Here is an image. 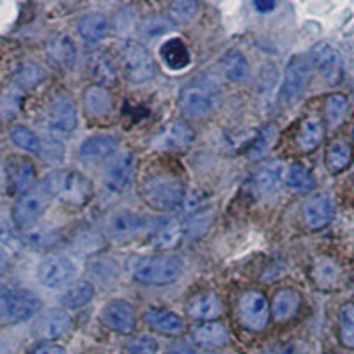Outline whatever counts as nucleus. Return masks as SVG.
<instances>
[{
    "label": "nucleus",
    "instance_id": "nucleus-35",
    "mask_svg": "<svg viewBox=\"0 0 354 354\" xmlns=\"http://www.w3.org/2000/svg\"><path fill=\"white\" fill-rule=\"evenodd\" d=\"M94 294H96V290H94L93 283L85 282V280H78V282L69 286L62 292L61 303L66 308H82V306L93 301Z\"/></svg>",
    "mask_w": 354,
    "mask_h": 354
},
{
    "label": "nucleus",
    "instance_id": "nucleus-24",
    "mask_svg": "<svg viewBox=\"0 0 354 354\" xmlns=\"http://www.w3.org/2000/svg\"><path fill=\"white\" fill-rule=\"evenodd\" d=\"M145 322L158 333L169 335V337H177L185 331L183 319L174 314L172 310L160 308V306H153L145 312Z\"/></svg>",
    "mask_w": 354,
    "mask_h": 354
},
{
    "label": "nucleus",
    "instance_id": "nucleus-16",
    "mask_svg": "<svg viewBox=\"0 0 354 354\" xmlns=\"http://www.w3.org/2000/svg\"><path fill=\"white\" fill-rule=\"evenodd\" d=\"M101 322L110 330L117 333L128 335L135 331L137 328V317H135V310L124 299H112L101 308L100 314Z\"/></svg>",
    "mask_w": 354,
    "mask_h": 354
},
{
    "label": "nucleus",
    "instance_id": "nucleus-36",
    "mask_svg": "<svg viewBox=\"0 0 354 354\" xmlns=\"http://www.w3.org/2000/svg\"><path fill=\"white\" fill-rule=\"evenodd\" d=\"M174 28H176V24L170 20V17H165V15H151V17L144 18L140 21V25H138V34H140L142 39L154 41L158 37L172 32Z\"/></svg>",
    "mask_w": 354,
    "mask_h": 354
},
{
    "label": "nucleus",
    "instance_id": "nucleus-39",
    "mask_svg": "<svg viewBox=\"0 0 354 354\" xmlns=\"http://www.w3.org/2000/svg\"><path fill=\"white\" fill-rule=\"evenodd\" d=\"M9 138H11L12 145H17L18 149L25 151L30 154H41L43 149V138H39L32 129L25 128V126H15L9 131Z\"/></svg>",
    "mask_w": 354,
    "mask_h": 354
},
{
    "label": "nucleus",
    "instance_id": "nucleus-34",
    "mask_svg": "<svg viewBox=\"0 0 354 354\" xmlns=\"http://www.w3.org/2000/svg\"><path fill=\"white\" fill-rule=\"evenodd\" d=\"M84 106L93 117H106L113 109V101L106 87L91 85L84 94Z\"/></svg>",
    "mask_w": 354,
    "mask_h": 354
},
{
    "label": "nucleus",
    "instance_id": "nucleus-10",
    "mask_svg": "<svg viewBox=\"0 0 354 354\" xmlns=\"http://www.w3.org/2000/svg\"><path fill=\"white\" fill-rule=\"evenodd\" d=\"M44 126L53 137L71 135L78 126V112L75 103L69 97H55L44 113Z\"/></svg>",
    "mask_w": 354,
    "mask_h": 354
},
{
    "label": "nucleus",
    "instance_id": "nucleus-3",
    "mask_svg": "<svg viewBox=\"0 0 354 354\" xmlns=\"http://www.w3.org/2000/svg\"><path fill=\"white\" fill-rule=\"evenodd\" d=\"M52 197L75 207H84L93 198V183L78 170L59 169L46 176L43 183Z\"/></svg>",
    "mask_w": 354,
    "mask_h": 354
},
{
    "label": "nucleus",
    "instance_id": "nucleus-33",
    "mask_svg": "<svg viewBox=\"0 0 354 354\" xmlns=\"http://www.w3.org/2000/svg\"><path fill=\"white\" fill-rule=\"evenodd\" d=\"M221 73L225 75V78H229L230 82H246L252 75V69H250L248 59L245 57V53L241 50H229L225 55L221 57L220 61Z\"/></svg>",
    "mask_w": 354,
    "mask_h": 354
},
{
    "label": "nucleus",
    "instance_id": "nucleus-25",
    "mask_svg": "<svg viewBox=\"0 0 354 354\" xmlns=\"http://www.w3.org/2000/svg\"><path fill=\"white\" fill-rule=\"evenodd\" d=\"M158 53H160L161 62L170 71H183L192 62V53H189L185 41L179 39V37H170V39H167L160 46Z\"/></svg>",
    "mask_w": 354,
    "mask_h": 354
},
{
    "label": "nucleus",
    "instance_id": "nucleus-18",
    "mask_svg": "<svg viewBox=\"0 0 354 354\" xmlns=\"http://www.w3.org/2000/svg\"><path fill=\"white\" fill-rule=\"evenodd\" d=\"M310 278L317 289L335 290L342 282V268L328 255H317L310 266Z\"/></svg>",
    "mask_w": 354,
    "mask_h": 354
},
{
    "label": "nucleus",
    "instance_id": "nucleus-32",
    "mask_svg": "<svg viewBox=\"0 0 354 354\" xmlns=\"http://www.w3.org/2000/svg\"><path fill=\"white\" fill-rule=\"evenodd\" d=\"M87 68L91 77L97 82V85H113L117 84V69L113 61L106 52H93L88 55Z\"/></svg>",
    "mask_w": 354,
    "mask_h": 354
},
{
    "label": "nucleus",
    "instance_id": "nucleus-40",
    "mask_svg": "<svg viewBox=\"0 0 354 354\" xmlns=\"http://www.w3.org/2000/svg\"><path fill=\"white\" fill-rule=\"evenodd\" d=\"M278 129L274 122H270V124H266L264 128L259 131L257 138L252 142L248 149V158L250 160H259V158L266 156V154L270 153L271 147H273L274 140H277Z\"/></svg>",
    "mask_w": 354,
    "mask_h": 354
},
{
    "label": "nucleus",
    "instance_id": "nucleus-14",
    "mask_svg": "<svg viewBox=\"0 0 354 354\" xmlns=\"http://www.w3.org/2000/svg\"><path fill=\"white\" fill-rule=\"evenodd\" d=\"M135 177V156L133 153H119L110 160L105 170V185L112 194H124L131 188Z\"/></svg>",
    "mask_w": 354,
    "mask_h": 354
},
{
    "label": "nucleus",
    "instance_id": "nucleus-8",
    "mask_svg": "<svg viewBox=\"0 0 354 354\" xmlns=\"http://www.w3.org/2000/svg\"><path fill=\"white\" fill-rule=\"evenodd\" d=\"M312 77V59L305 55H292L287 62L286 80L282 85V103L290 106L294 105L308 87Z\"/></svg>",
    "mask_w": 354,
    "mask_h": 354
},
{
    "label": "nucleus",
    "instance_id": "nucleus-47",
    "mask_svg": "<svg viewBox=\"0 0 354 354\" xmlns=\"http://www.w3.org/2000/svg\"><path fill=\"white\" fill-rule=\"evenodd\" d=\"M73 246H75V250L80 255H93L103 248V238H101V234H97L96 230H82L80 234H77V238L73 241Z\"/></svg>",
    "mask_w": 354,
    "mask_h": 354
},
{
    "label": "nucleus",
    "instance_id": "nucleus-43",
    "mask_svg": "<svg viewBox=\"0 0 354 354\" xmlns=\"http://www.w3.org/2000/svg\"><path fill=\"white\" fill-rule=\"evenodd\" d=\"M61 236H59V230H55L53 227L43 225V227H30V230L25 236V241L27 245L34 246V248H52L59 243Z\"/></svg>",
    "mask_w": 354,
    "mask_h": 354
},
{
    "label": "nucleus",
    "instance_id": "nucleus-22",
    "mask_svg": "<svg viewBox=\"0 0 354 354\" xmlns=\"http://www.w3.org/2000/svg\"><path fill=\"white\" fill-rule=\"evenodd\" d=\"M46 55L52 66L62 71H71L77 64V46L66 34H57L46 43Z\"/></svg>",
    "mask_w": 354,
    "mask_h": 354
},
{
    "label": "nucleus",
    "instance_id": "nucleus-51",
    "mask_svg": "<svg viewBox=\"0 0 354 354\" xmlns=\"http://www.w3.org/2000/svg\"><path fill=\"white\" fill-rule=\"evenodd\" d=\"M261 354H301V351L294 342H277L264 347Z\"/></svg>",
    "mask_w": 354,
    "mask_h": 354
},
{
    "label": "nucleus",
    "instance_id": "nucleus-19",
    "mask_svg": "<svg viewBox=\"0 0 354 354\" xmlns=\"http://www.w3.org/2000/svg\"><path fill=\"white\" fill-rule=\"evenodd\" d=\"M117 147H119V142L113 135L101 133V135H93L84 140L78 154L82 160L88 161V163H101L105 160H112L117 154Z\"/></svg>",
    "mask_w": 354,
    "mask_h": 354
},
{
    "label": "nucleus",
    "instance_id": "nucleus-13",
    "mask_svg": "<svg viewBox=\"0 0 354 354\" xmlns=\"http://www.w3.org/2000/svg\"><path fill=\"white\" fill-rule=\"evenodd\" d=\"M36 167L28 158L9 156L4 161V181L9 194H25L32 188Z\"/></svg>",
    "mask_w": 354,
    "mask_h": 354
},
{
    "label": "nucleus",
    "instance_id": "nucleus-26",
    "mask_svg": "<svg viewBox=\"0 0 354 354\" xmlns=\"http://www.w3.org/2000/svg\"><path fill=\"white\" fill-rule=\"evenodd\" d=\"M147 227V220L131 211L113 214L109 221V230L115 239H129Z\"/></svg>",
    "mask_w": 354,
    "mask_h": 354
},
{
    "label": "nucleus",
    "instance_id": "nucleus-4",
    "mask_svg": "<svg viewBox=\"0 0 354 354\" xmlns=\"http://www.w3.org/2000/svg\"><path fill=\"white\" fill-rule=\"evenodd\" d=\"M183 264L176 255H153L137 261L133 278L144 286H167L181 277Z\"/></svg>",
    "mask_w": 354,
    "mask_h": 354
},
{
    "label": "nucleus",
    "instance_id": "nucleus-15",
    "mask_svg": "<svg viewBox=\"0 0 354 354\" xmlns=\"http://www.w3.org/2000/svg\"><path fill=\"white\" fill-rule=\"evenodd\" d=\"M194 142V128L181 119H174L158 133L154 138V147L160 151H186Z\"/></svg>",
    "mask_w": 354,
    "mask_h": 354
},
{
    "label": "nucleus",
    "instance_id": "nucleus-54",
    "mask_svg": "<svg viewBox=\"0 0 354 354\" xmlns=\"http://www.w3.org/2000/svg\"><path fill=\"white\" fill-rule=\"evenodd\" d=\"M274 8V2H262V0H255L254 9L259 12H270Z\"/></svg>",
    "mask_w": 354,
    "mask_h": 354
},
{
    "label": "nucleus",
    "instance_id": "nucleus-50",
    "mask_svg": "<svg viewBox=\"0 0 354 354\" xmlns=\"http://www.w3.org/2000/svg\"><path fill=\"white\" fill-rule=\"evenodd\" d=\"M158 351H160V344L151 335H142L137 340H133L129 346L131 354H158Z\"/></svg>",
    "mask_w": 354,
    "mask_h": 354
},
{
    "label": "nucleus",
    "instance_id": "nucleus-27",
    "mask_svg": "<svg viewBox=\"0 0 354 354\" xmlns=\"http://www.w3.org/2000/svg\"><path fill=\"white\" fill-rule=\"evenodd\" d=\"M299 306H301V294L286 287L274 292L273 301H271V315L274 321L286 322L298 314Z\"/></svg>",
    "mask_w": 354,
    "mask_h": 354
},
{
    "label": "nucleus",
    "instance_id": "nucleus-28",
    "mask_svg": "<svg viewBox=\"0 0 354 354\" xmlns=\"http://www.w3.org/2000/svg\"><path fill=\"white\" fill-rule=\"evenodd\" d=\"M183 223H179L177 220H158L154 223L153 230H151V243L153 246L161 250H170L176 248L183 239Z\"/></svg>",
    "mask_w": 354,
    "mask_h": 354
},
{
    "label": "nucleus",
    "instance_id": "nucleus-41",
    "mask_svg": "<svg viewBox=\"0 0 354 354\" xmlns=\"http://www.w3.org/2000/svg\"><path fill=\"white\" fill-rule=\"evenodd\" d=\"M44 78L43 71L39 66L32 61H24L15 69V85L21 88H32L41 84Z\"/></svg>",
    "mask_w": 354,
    "mask_h": 354
},
{
    "label": "nucleus",
    "instance_id": "nucleus-11",
    "mask_svg": "<svg viewBox=\"0 0 354 354\" xmlns=\"http://www.w3.org/2000/svg\"><path fill=\"white\" fill-rule=\"evenodd\" d=\"M77 277V266L64 255H50L37 268V280L46 289H62Z\"/></svg>",
    "mask_w": 354,
    "mask_h": 354
},
{
    "label": "nucleus",
    "instance_id": "nucleus-21",
    "mask_svg": "<svg viewBox=\"0 0 354 354\" xmlns=\"http://www.w3.org/2000/svg\"><path fill=\"white\" fill-rule=\"evenodd\" d=\"M221 301L213 290H198L192 294L186 301V312L189 317L201 321H214L221 315Z\"/></svg>",
    "mask_w": 354,
    "mask_h": 354
},
{
    "label": "nucleus",
    "instance_id": "nucleus-53",
    "mask_svg": "<svg viewBox=\"0 0 354 354\" xmlns=\"http://www.w3.org/2000/svg\"><path fill=\"white\" fill-rule=\"evenodd\" d=\"M169 354H195V351L189 346H186V344H174L170 347Z\"/></svg>",
    "mask_w": 354,
    "mask_h": 354
},
{
    "label": "nucleus",
    "instance_id": "nucleus-48",
    "mask_svg": "<svg viewBox=\"0 0 354 354\" xmlns=\"http://www.w3.org/2000/svg\"><path fill=\"white\" fill-rule=\"evenodd\" d=\"M21 101H24V88L18 85H11L2 94V113H4V121L11 119L20 112Z\"/></svg>",
    "mask_w": 354,
    "mask_h": 354
},
{
    "label": "nucleus",
    "instance_id": "nucleus-46",
    "mask_svg": "<svg viewBox=\"0 0 354 354\" xmlns=\"http://www.w3.org/2000/svg\"><path fill=\"white\" fill-rule=\"evenodd\" d=\"M198 15V2L177 0L169 6V17L174 24H189Z\"/></svg>",
    "mask_w": 354,
    "mask_h": 354
},
{
    "label": "nucleus",
    "instance_id": "nucleus-20",
    "mask_svg": "<svg viewBox=\"0 0 354 354\" xmlns=\"http://www.w3.org/2000/svg\"><path fill=\"white\" fill-rule=\"evenodd\" d=\"M335 216L333 202L324 195H312L303 204V218L310 230H321L330 225Z\"/></svg>",
    "mask_w": 354,
    "mask_h": 354
},
{
    "label": "nucleus",
    "instance_id": "nucleus-9",
    "mask_svg": "<svg viewBox=\"0 0 354 354\" xmlns=\"http://www.w3.org/2000/svg\"><path fill=\"white\" fill-rule=\"evenodd\" d=\"M238 315L243 328L248 331H262L270 321V303L261 290H245L239 296Z\"/></svg>",
    "mask_w": 354,
    "mask_h": 354
},
{
    "label": "nucleus",
    "instance_id": "nucleus-44",
    "mask_svg": "<svg viewBox=\"0 0 354 354\" xmlns=\"http://www.w3.org/2000/svg\"><path fill=\"white\" fill-rule=\"evenodd\" d=\"M326 119L331 126L342 124L346 121L347 112H349V103H347V97L344 94H330L326 97Z\"/></svg>",
    "mask_w": 354,
    "mask_h": 354
},
{
    "label": "nucleus",
    "instance_id": "nucleus-6",
    "mask_svg": "<svg viewBox=\"0 0 354 354\" xmlns=\"http://www.w3.org/2000/svg\"><path fill=\"white\" fill-rule=\"evenodd\" d=\"M119 62L124 77L133 84H144L156 77V64L144 44L137 41H124L119 50Z\"/></svg>",
    "mask_w": 354,
    "mask_h": 354
},
{
    "label": "nucleus",
    "instance_id": "nucleus-5",
    "mask_svg": "<svg viewBox=\"0 0 354 354\" xmlns=\"http://www.w3.org/2000/svg\"><path fill=\"white\" fill-rule=\"evenodd\" d=\"M41 306V299L34 292L4 287L0 294V321L6 326L25 322L37 315Z\"/></svg>",
    "mask_w": 354,
    "mask_h": 354
},
{
    "label": "nucleus",
    "instance_id": "nucleus-42",
    "mask_svg": "<svg viewBox=\"0 0 354 354\" xmlns=\"http://www.w3.org/2000/svg\"><path fill=\"white\" fill-rule=\"evenodd\" d=\"M211 221H213V214L207 209H202L198 211V213L189 214V216H186L185 221H183V234H185L186 238L192 239L201 238L202 234L207 232Z\"/></svg>",
    "mask_w": 354,
    "mask_h": 354
},
{
    "label": "nucleus",
    "instance_id": "nucleus-1",
    "mask_svg": "<svg viewBox=\"0 0 354 354\" xmlns=\"http://www.w3.org/2000/svg\"><path fill=\"white\" fill-rule=\"evenodd\" d=\"M221 103V91L209 75H198L179 91V109L188 119H204Z\"/></svg>",
    "mask_w": 354,
    "mask_h": 354
},
{
    "label": "nucleus",
    "instance_id": "nucleus-12",
    "mask_svg": "<svg viewBox=\"0 0 354 354\" xmlns=\"http://www.w3.org/2000/svg\"><path fill=\"white\" fill-rule=\"evenodd\" d=\"M312 64L330 85H338L344 80V59L330 43H317L312 48Z\"/></svg>",
    "mask_w": 354,
    "mask_h": 354
},
{
    "label": "nucleus",
    "instance_id": "nucleus-17",
    "mask_svg": "<svg viewBox=\"0 0 354 354\" xmlns=\"http://www.w3.org/2000/svg\"><path fill=\"white\" fill-rule=\"evenodd\" d=\"M71 328V317L62 308H48L37 315L32 331L39 340H57Z\"/></svg>",
    "mask_w": 354,
    "mask_h": 354
},
{
    "label": "nucleus",
    "instance_id": "nucleus-23",
    "mask_svg": "<svg viewBox=\"0 0 354 354\" xmlns=\"http://www.w3.org/2000/svg\"><path fill=\"white\" fill-rule=\"evenodd\" d=\"M283 185V163L278 160L264 161L254 174V186L259 194L273 195Z\"/></svg>",
    "mask_w": 354,
    "mask_h": 354
},
{
    "label": "nucleus",
    "instance_id": "nucleus-31",
    "mask_svg": "<svg viewBox=\"0 0 354 354\" xmlns=\"http://www.w3.org/2000/svg\"><path fill=\"white\" fill-rule=\"evenodd\" d=\"M78 34L87 43H100L105 39L110 32V24L105 15L101 12H91L78 20Z\"/></svg>",
    "mask_w": 354,
    "mask_h": 354
},
{
    "label": "nucleus",
    "instance_id": "nucleus-52",
    "mask_svg": "<svg viewBox=\"0 0 354 354\" xmlns=\"http://www.w3.org/2000/svg\"><path fill=\"white\" fill-rule=\"evenodd\" d=\"M32 354H68L66 349L59 344H41L34 349Z\"/></svg>",
    "mask_w": 354,
    "mask_h": 354
},
{
    "label": "nucleus",
    "instance_id": "nucleus-7",
    "mask_svg": "<svg viewBox=\"0 0 354 354\" xmlns=\"http://www.w3.org/2000/svg\"><path fill=\"white\" fill-rule=\"evenodd\" d=\"M50 198H52V195L46 189V186H32L25 194H21L20 198L12 205V221L18 227H21V229H25V227H28V229L34 227L36 221L43 216V213L48 207Z\"/></svg>",
    "mask_w": 354,
    "mask_h": 354
},
{
    "label": "nucleus",
    "instance_id": "nucleus-2",
    "mask_svg": "<svg viewBox=\"0 0 354 354\" xmlns=\"http://www.w3.org/2000/svg\"><path fill=\"white\" fill-rule=\"evenodd\" d=\"M140 195L145 204L156 211L179 209L186 198V186L174 174L154 172L144 177Z\"/></svg>",
    "mask_w": 354,
    "mask_h": 354
},
{
    "label": "nucleus",
    "instance_id": "nucleus-38",
    "mask_svg": "<svg viewBox=\"0 0 354 354\" xmlns=\"http://www.w3.org/2000/svg\"><path fill=\"white\" fill-rule=\"evenodd\" d=\"M286 185L296 194H310L315 188V177L303 163H292L286 172Z\"/></svg>",
    "mask_w": 354,
    "mask_h": 354
},
{
    "label": "nucleus",
    "instance_id": "nucleus-30",
    "mask_svg": "<svg viewBox=\"0 0 354 354\" xmlns=\"http://www.w3.org/2000/svg\"><path fill=\"white\" fill-rule=\"evenodd\" d=\"M322 138H324V122H322V119L317 113H308L301 121V124H299L298 138H296L299 149L303 153H310V151L317 149Z\"/></svg>",
    "mask_w": 354,
    "mask_h": 354
},
{
    "label": "nucleus",
    "instance_id": "nucleus-29",
    "mask_svg": "<svg viewBox=\"0 0 354 354\" xmlns=\"http://www.w3.org/2000/svg\"><path fill=\"white\" fill-rule=\"evenodd\" d=\"M194 340L197 346L205 347V349H220L230 342V335L221 322L209 321L195 328Z\"/></svg>",
    "mask_w": 354,
    "mask_h": 354
},
{
    "label": "nucleus",
    "instance_id": "nucleus-37",
    "mask_svg": "<svg viewBox=\"0 0 354 354\" xmlns=\"http://www.w3.org/2000/svg\"><path fill=\"white\" fill-rule=\"evenodd\" d=\"M353 161V147L346 140H333L328 145L326 167L331 174L346 170Z\"/></svg>",
    "mask_w": 354,
    "mask_h": 354
},
{
    "label": "nucleus",
    "instance_id": "nucleus-45",
    "mask_svg": "<svg viewBox=\"0 0 354 354\" xmlns=\"http://www.w3.org/2000/svg\"><path fill=\"white\" fill-rule=\"evenodd\" d=\"M340 342L347 349H354V303H344L340 308Z\"/></svg>",
    "mask_w": 354,
    "mask_h": 354
},
{
    "label": "nucleus",
    "instance_id": "nucleus-49",
    "mask_svg": "<svg viewBox=\"0 0 354 354\" xmlns=\"http://www.w3.org/2000/svg\"><path fill=\"white\" fill-rule=\"evenodd\" d=\"M39 156L50 163H59L64 158V145L61 140H57V137L43 138V149Z\"/></svg>",
    "mask_w": 354,
    "mask_h": 354
}]
</instances>
